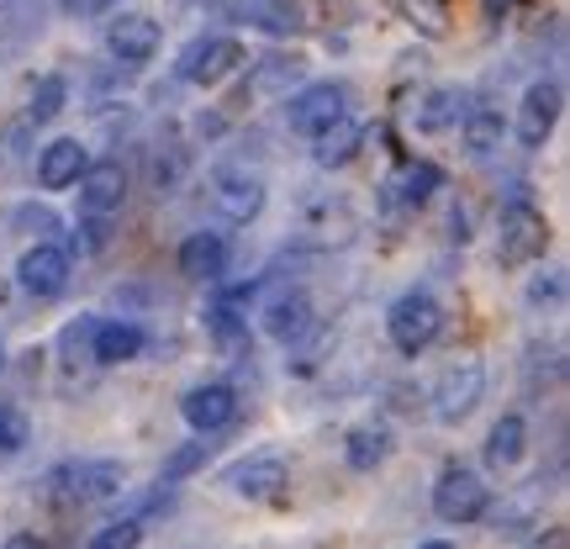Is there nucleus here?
<instances>
[{
	"mask_svg": "<svg viewBox=\"0 0 570 549\" xmlns=\"http://www.w3.org/2000/svg\"><path fill=\"white\" fill-rule=\"evenodd\" d=\"M138 539H142L138 518H117V523H106V529L90 539V549H138Z\"/></svg>",
	"mask_w": 570,
	"mask_h": 549,
	"instance_id": "nucleus-27",
	"label": "nucleus"
},
{
	"mask_svg": "<svg viewBox=\"0 0 570 549\" xmlns=\"http://www.w3.org/2000/svg\"><path fill=\"white\" fill-rule=\"evenodd\" d=\"M306 323H312V306H306L302 291H296V296H281V302L265 312L269 339H296V333H306Z\"/></svg>",
	"mask_w": 570,
	"mask_h": 549,
	"instance_id": "nucleus-20",
	"label": "nucleus"
},
{
	"mask_svg": "<svg viewBox=\"0 0 570 549\" xmlns=\"http://www.w3.org/2000/svg\"><path fill=\"white\" fill-rule=\"evenodd\" d=\"M175 265H180L185 281H217L227 265V238L223 233H190L175 254Z\"/></svg>",
	"mask_w": 570,
	"mask_h": 549,
	"instance_id": "nucleus-14",
	"label": "nucleus"
},
{
	"mask_svg": "<svg viewBox=\"0 0 570 549\" xmlns=\"http://www.w3.org/2000/svg\"><path fill=\"white\" fill-rule=\"evenodd\" d=\"M396 185H402V202H407V206H423L428 196L444 185V175H439L428 159H417V164H407V169H402V180H396Z\"/></svg>",
	"mask_w": 570,
	"mask_h": 549,
	"instance_id": "nucleus-25",
	"label": "nucleus"
},
{
	"mask_svg": "<svg viewBox=\"0 0 570 549\" xmlns=\"http://www.w3.org/2000/svg\"><path fill=\"white\" fill-rule=\"evenodd\" d=\"M17 281L27 296H59L63 285H69V254L59 244H32L27 254L17 259Z\"/></svg>",
	"mask_w": 570,
	"mask_h": 549,
	"instance_id": "nucleus-10",
	"label": "nucleus"
},
{
	"mask_svg": "<svg viewBox=\"0 0 570 549\" xmlns=\"http://www.w3.org/2000/svg\"><path fill=\"white\" fill-rule=\"evenodd\" d=\"M180 418L206 439V433H217V428H227L233 418H238V391L223 386V381L190 386L185 391V402H180Z\"/></svg>",
	"mask_w": 570,
	"mask_h": 549,
	"instance_id": "nucleus-11",
	"label": "nucleus"
},
{
	"mask_svg": "<svg viewBox=\"0 0 570 549\" xmlns=\"http://www.w3.org/2000/svg\"><path fill=\"white\" fill-rule=\"evenodd\" d=\"M465 148L470 154H491V148H502V111H491V106H470L465 111Z\"/></svg>",
	"mask_w": 570,
	"mask_h": 549,
	"instance_id": "nucleus-21",
	"label": "nucleus"
},
{
	"mask_svg": "<svg viewBox=\"0 0 570 549\" xmlns=\"http://www.w3.org/2000/svg\"><path fill=\"white\" fill-rule=\"evenodd\" d=\"M159 42H164L159 21L142 17V11H122V17L106 21V48H111V59L122 63H148L159 53Z\"/></svg>",
	"mask_w": 570,
	"mask_h": 549,
	"instance_id": "nucleus-9",
	"label": "nucleus"
},
{
	"mask_svg": "<svg viewBox=\"0 0 570 549\" xmlns=\"http://www.w3.org/2000/svg\"><path fill=\"white\" fill-rule=\"evenodd\" d=\"M75 185H80V217H90V223H106V217L122 212V202H127V169L117 159L90 164Z\"/></svg>",
	"mask_w": 570,
	"mask_h": 549,
	"instance_id": "nucleus-7",
	"label": "nucleus"
},
{
	"mask_svg": "<svg viewBox=\"0 0 570 549\" xmlns=\"http://www.w3.org/2000/svg\"><path fill=\"white\" fill-rule=\"evenodd\" d=\"M212 202L227 223H254L265 212V180L248 169H217L212 175Z\"/></svg>",
	"mask_w": 570,
	"mask_h": 549,
	"instance_id": "nucleus-8",
	"label": "nucleus"
},
{
	"mask_svg": "<svg viewBox=\"0 0 570 549\" xmlns=\"http://www.w3.org/2000/svg\"><path fill=\"white\" fill-rule=\"evenodd\" d=\"M306 63L296 59V53H269V59H259V69H254V90H265V96H275V90H291V85L302 80Z\"/></svg>",
	"mask_w": 570,
	"mask_h": 549,
	"instance_id": "nucleus-22",
	"label": "nucleus"
},
{
	"mask_svg": "<svg viewBox=\"0 0 570 549\" xmlns=\"http://www.w3.org/2000/svg\"><path fill=\"white\" fill-rule=\"evenodd\" d=\"M63 96H69V90H63L59 75L38 80V90H32V122H53V117L63 111Z\"/></svg>",
	"mask_w": 570,
	"mask_h": 549,
	"instance_id": "nucleus-26",
	"label": "nucleus"
},
{
	"mask_svg": "<svg viewBox=\"0 0 570 549\" xmlns=\"http://www.w3.org/2000/svg\"><path fill=\"white\" fill-rule=\"evenodd\" d=\"M206 449H212V444H185V449H175V454L164 460V481H185V476H196V470L206 465Z\"/></svg>",
	"mask_w": 570,
	"mask_h": 549,
	"instance_id": "nucleus-28",
	"label": "nucleus"
},
{
	"mask_svg": "<svg viewBox=\"0 0 570 549\" xmlns=\"http://www.w3.org/2000/svg\"><path fill=\"white\" fill-rule=\"evenodd\" d=\"M386 454H391V433H386L381 423H360L354 433H348V444H344L348 470H375V465H386Z\"/></svg>",
	"mask_w": 570,
	"mask_h": 549,
	"instance_id": "nucleus-19",
	"label": "nucleus"
},
{
	"mask_svg": "<svg viewBox=\"0 0 570 549\" xmlns=\"http://www.w3.org/2000/svg\"><path fill=\"white\" fill-rule=\"evenodd\" d=\"M487 502H491L487 481L465 465H449L444 476H439V487H433V512H439L444 523H475V518L487 512Z\"/></svg>",
	"mask_w": 570,
	"mask_h": 549,
	"instance_id": "nucleus-3",
	"label": "nucleus"
},
{
	"mask_svg": "<svg viewBox=\"0 0 570 549\" xmlns=\"http://www.w3.org/2000/svg\"><path fill=\"white\" fill-rule=\"evenodd\" d=\"M449 122H460V90H428L423 111H417V127L423 133H444Z\"/></svg>",
	"mask_w": 570,
	"mask_h": 549,
	"instance_id": "nucleus-24",
	"label": "nucleus"
},
{
	"mask_svg": "<svg viewBox=\"0 0 570 549\" xmlns=\"http://www.w3.org/2000/svg\"><path fill=\"white\" fill-rule=\"evenodd\" d=\"M502 259L508 265H529V259H539L544 248H550V223H544V212H533V206H508L502 212Z\"/></svg>",
	"mask_w": 570,
	"mask_h": 549,
	"instance_id": "nucleus-6",
	"label": "nucleus"
},
{
	"mask_svg": "<svg viewBox=\"0 0 570 549\" xmlns=\"http://www.w3.org/2000/svg\"><path fill=\"white\" fill-rule=\"evenodd\" d=\"M90 169V154H85L80 138H53L38 154V185L42 190H69Z\"/></svg>",
	"mask_w": 570,
	"mask_h": 549,
	"instance_id": "nucleus-13",
	"label": "nucleus"
},
{
	"mask_svg": "<svg viewBox=\"0 0 570 549\" xmlns=\"http://www.w3.org/2000/svg\"><path fill=\"white\" fill-rule=\"evenodd\" d=\"M523 444H529V428H523V418L518 412H508V418H497L487 433V465L491 470H512L518 460H523Z\"/></svg>",
	"mask_w": 570,
	"mask_h": 549,
	"instance_id": "nucleus-17",
	"label": "nucleus"
},
{
	"mask_svg": "<svg viewBox=\"0 0 570 549\" xmlns=\"http://www.w3.org/2000/svg\"><path fill=\"white\" fill-rule=\"evenodd\" d=\"M90 354H96V365H127V360H138L142 354V327L138 323H96L90 333Z\"/></svg>",
	"mask_w": 570,
	"mask_h": 549,
	"instance_id": "nucleus-15",
	"label": "nucleus"
},
{
	"mask_svg": "<svg viewBox=\"0 0 570 549\" xmlns=\"http://www.w3.org/2000/svg\"><path fill=\"white\" fill-rule=\"evenodd\" d=\"M396 11H402V21H412L423 38H444L449 32V6L444 0H391Z\"/></svg>",
	"mask_w": 570,
	"mask_h": 549,
	"instance_id": "nucleus-23",
	"label": "nucleus"
},
{
	"mask_svg": "<svg viewBox=\"0 0 570 549\" xmlns=\"http://www.w3.org/2000/svg\"><path fill=\"white\" fill-rule=\"evenodd\" d=\"M417 549H454V545H444V539H428V545H417Z\"/></svg>",
	"mask_w": 570,
	"mask_h": 549,
	"instance_id": "nucleus-31",
	"label": "nucleus"
},
{
	"mask_svg": "<svg viewBox=\"0 0 570 549\" xmlns=\"http://www.w3.org/2000/svg\"><path fill=\"white\" fill-rule=\"evenodd\" d=\"M560 106H566V90L554 80H533L523 90V101H518V143L523 148H544L560 122Z\"/></svg>",
	"mask_w": 570,
	"mask_h": 549,
	"instance_id": "nucleus-5",
	"label": "nucleus"
},
{
	"mask_svg": "<svg viewBox=\"0 0 570 549\" xmlns=\"http://www.w3.org/2000/svg\"><path fill=\"white\" fill-rule=\"evenodd\" d=\"M21 444H27V423H21V412L0 402V449H21Z\"/></svg>",
	"mask_w": 570,
	"mask_h": 549,
	"instance_id": "nucleus-29",
	"label": "nucleus"
},
{
	"mask_svg": "<svg viewBox=\"0 0 570 549\" xmlns=\"http://www.w3.org/2000/svg\"><path fill=\"white\" fill-rule=\"evenodd\" d=\"M481 391H487V370H481V360L449 365L444 381H439V418H444V423H460V418L481 402Z\"/></svg>",
	"mask_w": 570,
	"mask_h": 549,
	"instance_id": "nucleus-12",
	"label": "nucleus"
},
{
	"mask_svg": "<svg viewBox=\"0 0 570 549\" xmlns=\"http://www.w3.org/2000/svg\"><path fill=\"white\" fill-rule=\"evenodd\" d=\"M439 327H444V306L433 302L428 291H407V296H396L386 312V333L391 344L402 349V354H423L433 339H439Z\"/></svg>",
	"mask_w": 570,
	"mask_h": 549,
	"instance_id": "nucleus-1",
	"label": "nucleus"
},
{
	"mask_svg": "<svg viewBox=\"0 0 570 549\" xmlns=\"http://www.w3.org/2000/svg\"><path fill=\"white\" fill-rule=\"evenodd\" d=\"M0 549H48V545H42L38 533H11V539H6Z\"/></svg>",
	"mask_w": 570,
	"mask_h": 549,
	"instance_id": "nucleus-30",
	"label": "nucleus"
},
{
	"mask_svg": "<svg viewBox=\"0 0 570 549\" xmlns=\"http://www.w3.org/2000/svg\"><path fill=\"white\" fill-rule=\"evenodd\" d=\"M285 117H291V133L317 138V133H327L333 122H344V117H348V90H344V85H333V80L306 85V90H296V96H291Z\"/></svg>",
	"mask_w": 570,
	"mask_h": 549,
	"instance_id": "nucleus-2",
	"label": "nucleus"
},
{
	"mask_svg": "<svg viewBox=\"0 0 570 549\" xmlns=\"http://www.w3.org/2000/svg\"><path fill=\"white\" fill-rule=\"evenodd\" d=\"M227 481H233V491H244V497H254V502H269V497H281V487L291 481L285 476L281 460H244V465L227 470Z\"/></svg>",
	"mask_w": 570,
	"mask_h": 549,
	"instance_id": "nucleus-16",
	"label": "nucleus"
},
{
	"mask_svg": "<svg viewBox=\"0 0 570 549\" xmlns=\"http://www.w3.org/2000/svg\"><path fill=\"white\" fill-rule=\"evenodd\" d=\"M238 63H244V42H238V38H196L180 53V80H190V85H223Z\"/></svg>",
	"mask_w": 570,
	"mask_h": 549,
	"instance_id": "nucleus-4",
	"label": "nucleus"
},
{
	"mask_svg": "<svg viewBox=\"0 0 570 549\" xmlns=\"http://www.w3.org/2000/svg\"><path fill=\"white\" fill-rule=\"evenodd\" d=\"M312 143H317V148H312V159L323 164V169H344V164L354 159V154H360L365 133H360V127H354V122L344 117V122H333L327 133H317Z\"/></svg>",
	"mask_w": 570,
	"mask_h": 549,
	"instance_id": "nucleus-18",
	"label": "nucleus"
}]
</instances>
